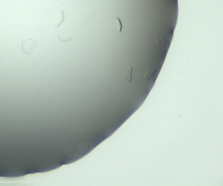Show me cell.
<instances>
[{"label": "cell", "mask_w": 223, "mask_h": 186, "mask_svg": "<svg viewBox=\"0 0 223 186\" xmlns=\"http://www.w3.org/2000/svg\"><path fill=\"white\" fill-rule=\"evenodd\" d=\"M37 42L31 39H29L22 42V51L30 55L37 45Z\"/></svg>", "instance_id": "1"}, {"label": "cell", "mask_w": 223, "mask_h": 186, "mask_svg": "<svg viewBox=\"0 0 223 186\" xmlns=\"http://www.w3.org/2000/svg\"><path fill=\"white\" fill-rule=\"evenodd\" d=\"M65 20L64 14L63 11H59L58 13L56 16L55 20L53 23V25L55 27H59Z\"/></svg>", "instance_id": "2"}, {"label": "cell", "mask_w": 223, "mask_h": 186, "mask_svg": "<svg viewBox=\"0 0 223 186\" xmlns=\"http://www.w3.org/2000/svg\"><path fill=\"white\" fill-rule=\"evenodd\" d=\"M77 152L74 150L67 148L63 152V155L68 159H74L77 156Z\"/></svg>", "instance_id": "3"}, {"label": "cell", "mask_w": 223, "mask_h": 186, "mask_svg": "<svg viewBox=\"0 0 223 186\" xmlns=\"http://www.w3.org/2000/svg\"><path fill=\"white\" fill-rule=\"evenodd\" d=\"M133 67L127 68L125 70L124 77L125 79L130 83L131 82L132 75Z\"/></svg>", "instance_id": "4"}, {"label": "cell", "mask_w": 223, "mask_h": 186, "mask_svg": "<svg viewBox=\"0 0 223 186\" xmlns=\"http://www.w3.org/2000/svg\"><path fill=\"white\" fill-rule=\"evenodd\" d=\"M90 149V147L88 145L85 144L82 146L78 149V153L81 154H84L87 153Z\"/></svg>", "instance_id": "5"}, {"label": "cell", "mask_w": 223, "mask_h": 186, "mask_svg": "<svg viewBox=\"0 0 223 186\" xmlns=\"http://www.w3.org/2000/svg\"><path fill=\"white\" fill-rule=\"evenodd\" d=\"M156 72H157V70L155 68L149 69L147 70L146 73L145 75L144 76L145 79L146 81H148L153 76V75L155 74V73Z\"/></svg>", "instance_id": "6"}, {"label": "cell", "mask_w": 223, "mask_h": 186, "mask_svg": "<svg viewBox=\"0 0 223 186\" xmlns=\"http://www.w3.org/2000/svg\"><path fill=\"white\" fill-rule=\"evenodd\" d=\"M58 39L63 42L68 41H70L71 39V36L69 35H64V34H59L58 35Z\"/></svg>", "instance_id": "7"}, {"label": "cell", "mask_w": 223, "mask_h": 186, "mask_svg": "<svg viewBox=\"0 0 223 186\" xmlns=\"http://www.w3.org/2000/svg\"><path fill=\"white\" fill-rule=\"evenodd\" d=\"M115 20H116L117 25L118 28L119 33H121L122 30V25L120 19L118 18V17H116L115 18Z\"/></svg>", "instance_id": "8"}, {"label": "cell", "mask_w": 223, "mask_h": 186, "mask_svg": "<svg viewBox=\"0 0 223 186\" xmlns=\"http://www.w3.org/2000/svg\"><path fill=\"white\" fill-rule=\"evenodd\" d=\"M163 40H165V39H163L162 37L158 36L156 39V43L157 44H160Z\"/></svg>", "instance_id": "9"}]
</instances>
